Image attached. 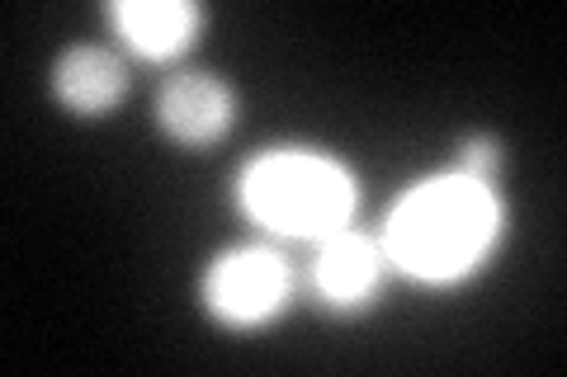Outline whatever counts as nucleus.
<instances>
[{
    "mask_svg": "<svg viewBox=\"0 0 567 377\" xmlns=\"http://www.w3.org/2000/svg\"><path fill=\"white\" fill-rule=\"evenodd\" d=\"M110 24L142 62H175L199 39L204 10L189 0H118L110 6Z\"/></svg>",
    "mask_w": 567,
    "mask_h": 377,
    "instance_id": "0eeeda50",
    "label": "nucleus"
},
{
    "mask_svg": "<svg viewBox=\"0 0 567 377\" xmlns=\"http://www.w3.org/2000/svg\"><path fill=\"white\" fill-rule=\"evenodd\" d=\"M496 166H502V151H496L492 137H468L458 147V170L473 175V179H492L496 185Z\"/></svg>",
    "mask_w": 567,
    "mask_h": 377,
    "instance_id": "6e6552de",
    "label": "nucleus"
},
{
    "mask_svg": "<svg viewBox=\"0 0 567 377\" xmlns=\"http://www.w3.org/2000/svg\"><path fill=\"white\" fill-rule=\"evenodd\" d=\"M383 269H388L383 245L341 227L322 241V250H317L312 279H317V293H322V302L331 312H360L379 297Z\"/></svg>",
    "mask_w": 567,
    "mask_h": 377,
    "instance_id": "423d86ee",
    "label": "nucleus"
},
{
    "mask_svg": "<svg viewBox=\"0 0 567 377\" xmlns=\"http://www.w3.org/2000/svg\"><path fill=\"white\" fill-rule=\"evenodd\" d=\"M293 302V269L270 245H233L204 269V307L233 331H256Z\"/></svg>",
    "mask_w": 567,
    "mask_h": 377,
    "instance_id": "7ed1b4c3",
    "label": "nucleus"
},
{
    "mask_svg": "<svg viewBox=\"0 0 567 377\" xmlns=\"http://www.w3.org/2000/svg\"><path fill=\"white\" fill-rule=\"evenodd\" d=\"M48 85H52V100H58L66 114L104 118V114H114L118 104L128 100L133 71H128V62H123L114 48H104V43H71V48L58 52V62H52Z\"/></svg>",
    "mask_w": 567,
    "mask_h": 377,
    "instance_id": "39448f33",
    "label": "nucleus"
},
{
    "mask_svg": "<svg viewBox=\"0 0 567 377\" xmlns=\"http://www.w3.org/2000/svg\"><path fill=\"white\" fill-rule=\"evenodd\" d=\"M241 208L279 237L327 241L350 227L354 179L317 151H270L256 156L241 175Z\"/></svg>",
    "mask_w": 567,
    "mask_h": 377,
    "instance_id": "f03ea898",
    "label": "nucleus"
},
{
    "mask_svg": "<svg viewBox=\"0 0 567 377\" xmlns=\"http://www.w3.org/2000/svg\"><path fill=\"white\" fill-rule=\"evenodd\" d=\"M496 237H502L496 185L454 170L406 189L379 245L388 264H398L402 274L421 283H454L468 279L492 255Z\"/></svg>",
    "mask_w": 567,
    "mask_h": 377,
    "instance_id": "f257e3e1",
    "label": "nucleus"
},
{
    "mask_svg": "<svg viewBox=\"0 0 567 377\" xmlns=\"http://www.w3.org/2000/svg\"><path fill=\"white\" fill-rule=\"evenodd\" d=\"M237 118V90L213 71H171L156 90V128L175 147L204 151L218 147Z\"/></svg>",
    "mask_w": 567,
    "mask_h": 377,
    "instance_id": "20e7f679",
    "label": "nucleus"
}]
</instances>
